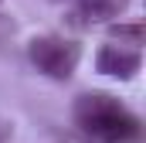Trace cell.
Wrapping results in <instances>:
<instances>
[{
	"instance_id": "cell-2",
	"label": "cell",
	"mask_w": 146,
	"mask_h": 143,
	"mask_svg": "<svg viewBox=\"0 0 146 143\" xmlns=\"http://www.w3.org/2000/svg\"><path fill=\"white\" fill-rule=\"evenodd\" d=\"M27 58L41 75H48L54 82H65V78L75 75L78 61H82V48L61 34H37L27 41Z\"/></svg>"
},
{
	"instance_id": "cell-5",
	"label": "cell",
	"mask_w": 146,
	"mask_h": 143,
	"mask_svg": "<svg viewBox=\"0 0 146 143\" xmlns=\"http://www.w3.org/2000/svg\"><path fill=\"white\" fill-rule=\"evenodd\" d=\"M109 37L119 41V44H129V48H139L146 37V27L143 24H112L109 27Z\"/></svg>"
},
{
	"instance_id": "cell-3",
	"label": "cell",
	"mask_w": 146,
	"mask_h": 143,
	"mask_svg": "<svg viewBox=\"0 0 146 143\" xmlns=\"http://www.w3.org/2000/svg\"><path fill=\"white\" fill-rule=\"evenodd\" d=\"M139 68H143L139 48H129V44H102V48L95 51V72H102V75H109V78L129 82Z\"/></svg>"
},
{
	"instance_id": "cell-4",
	"label": "cell",
	"mask_w": 146,
	"mask_h": 143,
	"mask_svg": "<svg viewBox=\"0 0 146 143\" xmlns=\"http://www.w3.org/2000/svg\"><path fill=\"white\" fill-rule=\"evenodd\" d=\"M119 10H122V0H75L72 24L88 27V24H99V21L119 17Z\"/></svg>"
},
{
	"instance_id": "cell-1",
	"label": "cell",
	"mask_w": 146,
	"mask_h": 143,
	"mask_svg": "<svg viewBox=\"0 0 146 143\" xmlns=\"http://www.w3.org/2000/svg\"><path fill=\"white\" fill-rule=\"evenodd\" d=\"M75 126L92 143H133L139 140V116L109 92H82L72 106Z\"/></svg>"
}]
</instances>
